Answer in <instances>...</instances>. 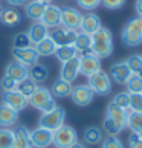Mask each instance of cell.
Segmentation results:
<instances>
[{"label":"cell","instance_id":"obj_22","mask_svg":"<svg viewBox=\"0 0 142 148\" xmlns=\"http://www.w3.org/2000/svg\"><path fill=\"white\" fill-rule=\"evenodd\" d=\"M26 34H28L31 43L35 46L37 43H40L41 40H45V38L49 35V29L41 23V21H34V23L29 26V29H28Z\"/></svg>","mask_w":142,"mask_h":148},{"label":"cell","instance_id":"obj_47","mask_svg":"<svg viewBox=\"0 0 142 148\" xmlns=\"http://www.w3.org/2000/svg\"><path fill=\"white\" fill-rule=\"evenodd\" d=\"M72 148H86V147H84L83 144H80V142H76V144H75V145H73Z\"/></svg>","mask_w":142,"mask_h":148},{"label":"cell","instance_id":"obj_28","mask_svg":"<svg viewBox=\"0 0 142 148\" xmlns=\"http://www.w3.org/2000/svg\"><path fill=\"white\" fill-rule=\"evenodd\" d=\"M34 47H35V51L38 52L40 57H51L57 51V45L54 43V40L49 35L45 38V40H41L40 43H37Z\"/></svg>","mask_w":142,"mask_h":148},{"label":"cell","instance_id":"obj_6","mask_svg":"<svg viewBox=\"0 0 142 148\" xmlns=\"http://www.w3.org/2000/svg\"><path fill=\"white\" fill-rule=\"evenodd\" d=\"M87 86L93 90L95 95L106 96L112 92V78L104 70H98L96 73L90 75L87 78Z\"/></svg>","mask_w":142,"mask_h":148},{"label":"cell","instance_id":"obj_32","mask_svg":"<svg viewBox=\"0 0 142 148\" xmlns=\"http://www.w3.org/2000/svg\"><path fill=\"white\" fill-rule=\"evenodd\" d=\"M127 92L128 93H142V75L132 73V76L127 79Z\"/></svg>","mask_w":142,"mask_h":148},{"label":"cell","instance_id":"obj_36","mask_svg":"<svg viewBox=\"0 0 142 148\" xmlns=\"http://www.w3.org/2000/svg\"><path fill=\"white\" fill-rule=\"evenodd\" d=\"M32 46V43L29 40V37L26 32H19L15 34L14 38H12V47L14 49H21V47H29Z\"/></svg>","mask_w":142,"mask_h":148},{"label":"cell","instance_id":"obj_10","mask_svg":"<svg viewBox=\"0 0 142 148\" xmlns=\"http://www.w3.org/2000/svg\"><path fill=\"white\" fill-rule=\"evenodd\" d=\"M81 20H83V14L78 9H73L70 6L61 8V26L72 31H80Z\"/></svg>","mask_w":142,"mask_h":148},{"label":"cell","instance_id":"obj_27","mask_svg":"<svg viewBox=\"0 0 142 148\" xmlns=\"http://www.w3.org/2000/svg\"><path fill=\"white\" fill-rule=\"evenodd\" d=\"M0 21H2L5 26H8V28H14V26H17L21 21V14L15 8H8V9L3 8Z\"/></svg>","mask_w":142,"mask_h":148},{"label":"cell","instance_id":"obj_40","mask_svg":"<svg viewBox=\"0 0 142 148\" xmlns=\"http://www.w3.org/2000/svg\"><path fill=\"white\" fill-rule=\"evenodd\" d=\"M101 148H124V144L118 136H108L101 142Z\"/></svg>","mask_w":142,"mask_h":148},{"label":"cell","instance_id":"obj_50","mask_svg":"<svg viewBox=\"0 0 142 148\" xmlns=\"http://www.w3.org/2000/svg\"><path fill=\"white\" fill-rule=\"evenodd\" d=\"M138 134H139V136H141V138H142V130L139 131V133H138Z\"/></svg>","mask_w":142,"mask_h":148},{"label":"cell","instance_id":"obj_7","mask_svg":"<svg viewBox=\"0 0 142 148\" xmlns=\"http://www.w3.org/2000/svg\"><path fill=\"white\" fill-rule=\"evenodd\" d=\"M78 61H80V73L86 76V78H89L90 75L101 70V60L96 55H93L92 52L78 55Z\"/></svg>","mask_w":142,"mask_h":148},{"label":"cell","instance_id":"obj_30","mask_svg":"<svg viewBox=\"0 0 142 148\" xmlns=\"http://www.w3.org/2000/svg\"><path fill=\"white\" fill-rule=\"evenodd\" d=\"M60 63H64V61H69V60H72L75 57H78V51L75 49V46H60L57 47L55 53H54Z\"/></svg>","mask_w":142,"mask_h":148},{"label":"cell","instance_id":"obj_49","mask_svg":"<svg viewBox=\"0 0 142 148\" xmlns=\"http://www.w3.org/2000/svg\"><path fill=\"white\" fill-rule=\"evenodd\" d=\"M2 12H3V6L0 5V17H2Z\"/></svg>","mask_w":142,"mask_h":148},{"label":"cell","instance_id":"obj_15","mask_svg":"<svg viewBox=\"0 0 142 148\" xmlns=\"http://www.w3.org/2000/svg\"><path fill=\"white\" fill-rule=\"evenodd\" d=\"M80 75V61L78 57H75L69 61L61 63V69H60V78L67 81V83L72 84L76 79V76Z\"/></svg>","mask_w":142,"mask_h":148},{"label":"cell","instance_id":"obj_20","mask_svg":"<svg viewBox=\"0 0 142 148\" xmlns=\"http://www.w3.org/2000/svg\"><path fill=\"white\" fill-rule=\"evenodd\" d=\"M47 6V3L40 2V0H31V2H26L25 5V14L26 17L34 20V21H40L43 12Z\"/></svg>","mask_w":142,"mask_h":148},{"label":"cell","instance_id":"obj_42","mask_svg":"<svg viewBox=\"0 0 142 148\" xmlns=\"http://www.w3.org/2000/svg\"><path fill=\"white\" fill-rule=\"evenodd\" d=\"M101 5H102L106 9L116 11V9H119V8L124 6V5H125V0H101Z\"/></svg>","mask_w":142,"mask_h":148},{"label":"cell","instance_id":"obj_17","mask_svg":"<svg viewBox=\"0 0 142 148\" xmlns=\"http://www.w3.org/2000/svg\"><path fill=\"white\" fill-rule=\"evenodd\" d=\"M5 75L9 76V78H12L15 83H21L23 79L26 78H29V67H26V66L23 64H20L19 61H11L8 66H6V69H5Z\"/></svg>","mask_w":142,"mask_h":148},{"label":"cell","instance_id":"obj_19","mask_svg":"<svg viewBox=\"0 0 142 148\" xmlns=\"http://www.w3.org/2000/svg\"><path fill=\"white\" fill-rule=\"evenodd\" d=\"M99 28H102V25H101V18L98 14H95V12L83 14V20H81V26H80L81 32H86V34L92 35Z\"/></svg>","mask_w":142,"mask_h":148},{"label":"cell","instance_id":"obj_18","mask_svg":"<svg viewBox=\"0 0 142 148\" xmlns=\"http://www.w3.org/2000/svg\"><path fill=\"white\" fill-rule=\"evenodd\" d=\"M132 76V70L128 69V66L125 61H118L110 66V78L118 84H125L127 79Z\"/></svg>","mask_w":142,"mask_h":148},{"label":"cell","instance_id":"obj_26","mask_svg":"<svg viewBox=\"0 0 142 148\" xmlns=\"http://www.w3.org/2000/svg\"><path fill=\"white\" fill-rule=\"evenodd\" d=\"M49 76V69L46 64L43 63H35L34 66H31L29 67V78L32 81H35V83H45Z\"/></svg>","mask_w":142,"mask_h":148},{"label":"cell","instance_id":"obj_16","mask_svg":"<svg viewBox=\"0 0 142 148\" xmlns=\"http://www.w3.org/2000/svg\"><path fill=\"white\" fill-rule=\"evenodd\" d=\"M127 114H128V110H125V108L118 107L116 104H113V102H110V104L107 106L106 118L112 119L113 122L116 124L121 130L127 128Z\"/></svg>","mask_w":142,"mask_h":148},{"label":"cell","instance_id":"obj_34","mask_svg":"<svg viewBox=\"0 0 142 148\" xmlns=\"http://www.w3.org/2000/svg\"><path fill=\"white\" fill-rule=\"evenodd\" d=\"M125 63H127L128 69L132 70V73L142 75V55H139V53L130 55L127 60H125Z\"/></svg>","mask_w":142,"mask_h":148},{"label":"cell","instance_id":"obj_3","mask_svg":"<svg viewBox=\"0 0 142 148\" xmlns=\"http://www.w3.org/2000/svg\"><path fill=\"white\" fill-rule=\"evenodd\" d=\"M28 102H29V106H32L34 108H37V110H40L41 113L49 112V110H52V108L57 107L55 98L52 96L51 90L46 89V87H43V86H37L35 92L29 96Z\"/></svg>","mask_w":142,"mask_h":148},{"label":"cell","instance_id":"obj_4","mask_svg":"<svg viewBox=\"0 0 142 148\" xmlns=\"http://www.w3.org/2000/svg\"><path fill=\"white\" fill-rule=\"evenodd\" d=\"M64 121H66V110L57 106L52 110L41 113L40 119H38V127L46 128L49 131H55L61 125H64Z\"/></svg>","mask_w":142,"mask_h":148},{"label":"cell","instance_id":"obj_1","mask_svg":"<svg viewBox=\"0 0 142 148\" xmlns=\"http://www.w3.org/2000/svg\"><path fill=\"white\" fill-rule=\"evenodd\" d=\"M90 52L98 58H108L113 52V35L107 28H99L95 34H92V49Z\"/></svg>","mask_w":142,"mask_h":148},{"label":"cell","instance_id":"obj_12","mask_svg":"<svg viewBox=\"0 0 142 148\" xmlns=\"http://www.w3.org/2000/svg\"><path fill=\"white\" fill-rule=\"evenodd\" d=\"M40 21L47 29H55L58 26H61V8L57 6V5L49 3L41 15Z\"/></svg>","mask_w":142,"mask_h":148},{"label":"cell","instance_id":"obj_39","mask_svg":"<svg viewBox=\"0 0 142 148\" xmlns=\"http://www.w3.org/2000/svg\"><path fill=\"white\" fill-rule=\"evenodd\" d=\"M128 110H132V112H142V93H130Z\"/></svg>","mask_w":142,"mask_h":148},{"label":"cell","instance_id":"obj_31","mask_svg":"<svg viewBox=\"0 0 142 148\" xmlns=\"http://www.w3.org/2000/svg\"><path fill=\"white\" fill-rule=\"evenodd\" d=\"M127 127L132 130V133H139L142 130V112H128Z\"/></svg>","mask_w":142,"mask_h":148},{"label":"cell","instance_id":"obj_29","mask_svg":"<svg viewBox=\"0 0 142 148\" xmlns=\"http://www.w3.org/2000/svg\"><path fill=\"white\" fill-rule=\"evenodd\" d=\"M84 140L89 145H98L104 140V133L99 127H89L84 131Z\"/></svg>","mask_w":142,"mask_h":148},{"label":"cell","instance_id":"obj_5","mask_svg":"<svg viewBox=\"0 0 142 148\" xmlns=\"http://www.w3.org/2000/svg\"><path fill=\"white\" fill-rule=\"evenodd\" d=\"M76 142L78 134L70 125H61L55 131H52V145H55V148H72Z\"/></svg>","mask_w":142,"mask_h":148},{"label":"cell","instance_id":"obj_37","mask_svg":"<svg viewBox=\"0 0 142 148\" xmlns=\"http://www.w3.org/2000/svg\"><path fill=\"white\" fill-rule=\"evenodd\" d=\"M112 102H113V104H116L118 107H121V108H125V110H128L130 93H128V92H119V93H116V95L113 96Z\"/></svg>","mask_w":142,"mask_h":148},{"label":"cell","instance_id":"obj_43","mask_svg":"<svg viewBox=\"0 0 142 148\" xmlns=\"http://www.w3.org/2000/svg\"><path fill=\"white\" fill-rule=\"evenodd\" d=\"M0 89H2L3 92H8V90H15L17 89V83L12 79V78H9V76L5 75L2 81H0Z\"/></svg>","mask_w":142,"mask_h":148},{"label":"cell","instance_id":"obj_13","mask_svg":"<svg viewBox=\"0 0 142 148\" xmlns=\"http://www.w3.org/2000/svg\"><path fill=\"white\" fill-rule=\"evenodd\" d=\"M12 57L15 61H19L20 64L26 66V67H31L34 66L35 63H38V52L35 51L34 46H29V47H21V49H14L12 47Z\"/></svg>","mask_w":142,"mask_h":148},{"label":"cell","instance_id":"obj_38","mask_svg":"<svg viewBox=\"0 0 142 148\" xmlns=\"http://www.w3.org/2000/svg\"><path fill=\"white\" fill-rule=\"evenodd\" d=\"M102 128H104V131L108 136H118L122 131L112 119H108V118H104V121H102Z\"/></svg>","mask_w":142,"mask_h":148},{"label":"cell","instance_id":"obj_24","mask_svg":"<svg viewBox=\"0 0 142 148\" xmlns=\"http://www.w3.org/2000/svg\"><path fill=\"white\" fill-rule=\"evenodd\" d=\"M70 92H72V84L61 78L54 81V84L51 87V93L54 98H67L70 96Z\"/></svg>","mask_w":142,"mask_h":148},{"label":"cell","instance_id":"obj_45","mask_svg":"<svg viewBox=\"0 0 142 148\" xmlns=\"http://www.w3.org/2000/svg\"><path fill=\"white\" fill-rule=\"evenodd\" d=\"M6 2L11 8H19V6H25L28 0H6Z\"/></svg>","mask_w":142,"mask_h":148},{"label":"cell","instance_id":"obj_8","mask_svg":"<svg viewBox=\"0 0 142 148\" xmlns=\"http://www.w3.org/2000/svg\"><path fill=\"white\" fill-rule=\"evenodd\" d=\"M70 98H72L73 104H76L78 107H87L89 104H92V101H93L95 93L87 84H78V86L72 87Z\"/></svg>","mask_w":142,"mask_h":148},{"label":"cell","instance_id":"obj_44","mask_svg":"<svg viewBox=\"0 0 142 148\" xmlns=\"http://www.w3.org/2000/svg\"><path fill=\"white\" fill-rule=\"evenodd\" d=\"M128 148H142V138L138 133H132L128 138Z\"/></svg>","mask_w":142,"mask_h":148},{"label":"cell","instance_id":"obj_46","mask_svg":"<svg viewBox=\"0 0 142 148\" xmlns=\"http://www.w3.org/2000/svg\"><path fill=\"white\" fill-rule=\"evenodd\" d=\"M134 9H136V12H138V17L142 18V0H136Z\"/></svg>","mask_w":142,"mask_h":148},{"label":"cell","instance_id":"obj_14","mask_svg":"<svg viewBox=\"0 0 142 148\" xmlns=\"http://www.w3.org/2000/svg\"><path fill=\"white\" fill-rule=\"evenodd\" d=\"M29 139L32 148H49L52 145V131L37 127L29 131Z\"/></svg>","mask_w":142,"mask_h":148},{"label":"cell","instance_id":"obj_11","mask_svg":"<svg viewBox=\"0 0 142 148\" xmlns=\"http://www.w3.org/2000/svg\"><path fill=\"white\" fill-rule=\"evenodd\" d=\"M76 32L78 31H72V29L63 28V26H58V28L52 29L51 32H49V37L54 40L57 47H60V46H72L75 38H76Z\"/></svg>","mask_w":142,"mask_h":148},{"label":"cell","instance_id":"obj_2","mask_svg":"<svg viewBox=\"0 0 142 148\" xmlns=\"http://www.w3.org/2000/svg\"><path fill=\"white\" fill-rule=\"evenodd\" d=\"M121 40L127 47H136L142 43V18L134 17L128 20L122 28Z\"/></svg>","mask_w":142,"mask_h":148},{"label":"cell","instance_id":"obj_21","mask_svg":"<svg viewBox=\"0 0 142 148\" xmlns=\"http://www.w3.org/2000/svg\"><path fill=\"white\" fill-rule=\"evenodd\" d=\"M14 134V144L12 148H32L29 139V130L25 125H19L12 130Z\"/></svg>","mask_w":142,"mask_h":148},{"label":"cell","instance_id":"obj_33","mask_svg":"<svg viewBox=\"0 0 142 148\" xmlns=\"http://www.w3.org/2000/svg\"><path fill=\"white\" fill-rule=\"evenodd\" d=\"M37 86H38V84L35 83V81H32L31 78H26V79L21 81V83H19V84H17V90H19L23 96H26V98L29 99V96L35 92Z\"/></svg>","mask_w":142,"mask_h":148},{"label":"cell","instance_id":"obj_41","mask_svg":"<svg viewBox=\"0 0 142 148\" xmlns=\"http://www.w3.org/2000/svg\"><path fill=\"white\" fill-rule=\"evenodd\" d=\"M75 2H76V5H78V8L86 9V11L96 9L101 5V0H75Z\"/></svg>","mask_w":142,"mask_h":148},{"label":"cell","instance_id":"obj_25","mask_svg":"<svg viewBox=\"0 0 142 148\" xmlns=\"http://www.w3.org/2000/svg\"><path fill=\"white\" fill-rule=\"evenodd\" d=\"M73 46L78 51V53H89L92 49V35L78 31L76 32V38L73 41Z\"/></svg>","mask_w":142,"mask_h":148},{"label":"cell","instance_id":"obj_48","mask_svg":"<svg viewBox=\"0 0 142 148\" xmlns=\"http://www.w3.org/2000/svg\"><path fill=\"white\" fill-rule=\"evenodd\" d=\"M40 2H45V3H47V5H49V3L52 2V0H40Z\"/></svg>","mask_w":142,"mask_h":148},{"label":"cell","instance_id":"obj_35","mask_svg":"<svg viewBox=\"0 0 142 148\" xmlns=\"http://www.w3.org/2000/svg\"><path fill=\"white\" fill-rule=\"evenodd\" d=\"M14 134L11 128H0V148H12Z\"/></svg>","mask_w":142,"mask_h":148},{"label":"cell","instance_id":"obj_9","mask_svg":"<svg viewBox=\"0 0 142 148\" xmlns=\"http://www.w3.org/2000/svg\"><path fill=\"white\" fill-rule=\"evenodd\" d=\"M2 104H5V106L11 107L12 110L15 112H21L25 110L26 107H28V98L23 96L21 93L15 89V90H8V92H3L2 93Z\"/></svg>","mask_w":142,"mask_h":148},{"label":"cell","instance_id":"obj_23","mask_svg":"<svg viewBox=\"0 0 142 148\" xmlns=\"http://www.w3.org/2000/svg\"><path fill=\"white\" fill-rule=\"evenodd\" d=\"M17 121H19V112L12 110L5 104H0V127L9 128L17 124Z\"/></svg>","mask_w":142,"mask_h":148}]
</instances>
